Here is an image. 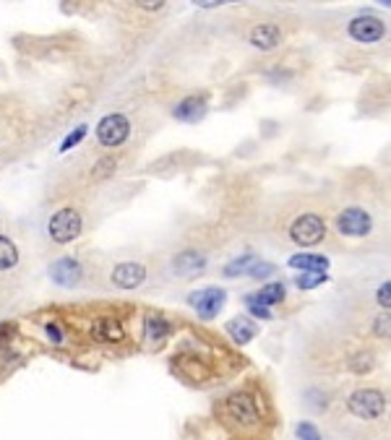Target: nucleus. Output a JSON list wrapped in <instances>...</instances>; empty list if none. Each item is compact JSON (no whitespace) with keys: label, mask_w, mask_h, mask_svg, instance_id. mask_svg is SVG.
Returning <instances> with one entry per match:
<instances>
[{"label":"nucleus","mask_w":391,"mask_h":440,"mask_svg":"<svg viewBox=\"0 0 391 440\" xmlns=\"http://www.w3.org/2000/svg\"><path fill=\"white\" fill-rule=\"evenodd\" d=\"M347 409L357 417V419H379L386 409V399L383 393L376 388H357L355 393H350L347 399Z\"/></svg>","instance_id":"1"},{"label":"nucleus","mask_w":391,"mask_h":440,"mask_svg":"<svg viewBox=\"0 0 391 440\" xmlns=\"http://www.w3.org/2000/svg\"><path fill=\"white\" fill-rule=\"evenodd\" d=\"M81 214L76 211V209H60L58 214H52L48 224V232L52 242H58V245H66V242H73V240L81 235Z\"/></svg>","instance_id":"2"},{"label":"nucleus","mask_w":391,"mask_h":440,"mask_svg":"<svg viewBox=\"0 0 391 440\" xmlns=\"http://www.w3.org/2000/svg\"><path fill=\"white\" fill-rule=\"evenodd\" d=\"M323 235H326V224H323V219L319 214L297 216L292 227H290V238L295 240L297 245H303V248H310V245L321 242Z\"/></svg>","instance_id":"3"},{"label":"nucleus","mask_w":391,"mask_h":440,"mask_svg":"<svg viewBox=\"0 0 391 440\" xmlns=\"http://www.w3.org/2000/svg\"><path fill=\"white\" fill-rule=\"evenodd\" d=\"M130 133V123L126 115H120V112H112V115H107V118L99 120V125H97V138L99 143H105V146H120V143L128 138Z\"/></svg>","instance_id":"4"},{"label":"nucleus","mask_w":391,"mask_h":440,"mask_svg":"<svg viewBox=\"0 0 391 440\" xmlns=\"http://www.w3.org/2000/svg\"><path fill=\"white\" fill-rule=\"evenodd\" d=\"M188 305L199 313V318L212 321L214 315L225 308V292H222V289H217V286H206V289H199V292H193V295H190Z\"/></svg>","instance_id":"5"},{"label":"nucleus","mask_w":391,"mask_h":440,"mask_svg":"<svg viewBox=\"0 0 391 440\" xmlns=\"http://www.w3.org/2000/svg\"><path fill=\"white\" fill-rule=\"evenodd\" d=\"M370 227H373V219L365 209H344L342 214L337 216V229L347 238H365Z\"/></svg>","instance_id":"6"},{"label":"nucleus","mask_w":391,"mask_h":440,"mask_svg":"<svg viewBox=\"0 0 391 440\" xmlns=\"http://www.w3.org/2000/svg\"><path fill=\"white\" fill-rule=\"evenodd\" d=\"M347 32H350V36H352L355 42L370 45V42H379L381 36L386 34V26H383V21L376 19V16H357V19L350 21Z\"/></svg>","instance_id":"7"},{"label":"nucleus","mask_w":391,"mask_h":440,"mask_svg":"<svg viewBox=\"0 0 391 440\" xmlns=\"http://www.w3.org/2000/svg\"><path fill=\"white\" fill-rule=\"evenodd\" d=\"M227 412L230 417L240 422V425H253L259 422V409H256V401L250 399L248 393H235L227 399Z\"/></svg>","instance_id":"8"},{"label":"nucleus","mask_w":391,"mask_h":440,"mask_svg":"<svg viewBox=\"0 0 391 440\" xmlns=\"http://www.w3.org/2000/svg\"><path fill=\"white\" fill-rule=\"evenodd\" d=\"M50 276H52V282L58 286H76L81 282V263L73 261V258H58V261L50 266Z\"/></svg>","instance_id":"9"},{"label":"nucleus","mask_w":391,"mask_h":440,"mask_svg":"<svg viewBox=\"0 0 391 440\" xmlns=\"http://www.w3.org/2000/svg\"><path fill=\"white\" fill-rule=\"evenodd\" d=\"M143 279H146V269L141 263H120L112 269V282L120 289H136L143 284Z\"/></svg>","instance_id":"10"},{"label":"nucleus","mask_w":391,"mask_h":440,"mask_svg":"<svg viewBox=\"0 0 391 440\" xmlns=\"http://www.w3.org/2000/svg\"><path fill=\"white\" fill-rule=\"evenodd\" d=\"M172 115L180 123H199L206 115V99L203 96H188V99H183L178 107L172 109Z\"/></svg>","instance_id":"11"},{"label":"nucleus","mask_w":391,"mask_h":440,"mask_svg":"<svg viewBox=\"0 0 391 440\" xmlns=\"http://www.w3.org/2000/svg\"><path fill=\"white\" fill-rule=\"evenodd\" d=\"M206 269V258L203 255H199V253H180V255H175L172 258V271L180 276H186V279H190V276H196L199 271H203Z\"/></svg>","instance_id":"12"},{"label":"nucleus","mask_w":391,"mask_h":440,"mask_svg":"<svg viewBox=\"0 0 391 440\" xmlns=\"http://www.w3.org/2000/svg\"><path fill=\"white\" fill-rule=\"evenodd\" d=\"M290 269H300V271H305V274H326L329 258H326V255H319V253H300V255H292V258H290Z\"/></svg>","instance_id":"13"},{"label":"nucleus","mask_w":391,"mask_h":440,"mask_svg":"<svg viewBox=\"0 0 391 440\" xmlns=\"http://www.w3.org/2000/svg\"><path fill=\"white\" fill-rule=\"evenodd\" d=\"M92 336H94L97 342H120V339H123V326H120L118 318L102 315V318H97L94 326H92Z\"/></svg>","instance_id":"14"},{"label":"nucleus","mask_w":391,"mask_h":440,"mask_svg":"<svg viewBox=\"0 0 391 440\" xmlns=\"http://www.w3.org/2000/svg\"><path fill=\"white\" fill-rule=\"evenodd\" d=\"M250 45L259 50H274L279 45V29L274 24H259L250 32Z\"/></svg>","instance_id":"15"},{"label":"nucleus","mask_w":391,"mask_h":440,"mask_svg":"<svg viewBox=\"0 0 391 440\" xmlns=\"http://www.w3.org/2000/svg\"><path fill=\"white\" fill-rule=\"evenodd\" d=\"M225 331L230 333V339L237 344H248L250 339L256 336V323H250L248 318H232L225 326Z\"/></svg>","instance_id":"16"},{"label":"nucleus","mask_w":391,"mask_h":440,"mask_svg":"<svg viewBox=\"0 0 391 440\" xmlns=\"http://www.w3.org/2000/svg\"><path fill=\"white\" fill-rule=\"evenodd\" d=\"M248 300L259 302V305H263V308L277 305V302H282V300H285V284H279V282L266 284L263 289H261V292H256V295H248Z\"/></svg>","instance_id":"17"},{"label":"nucleus","mask_w":391,"mask_h":440,"mask_svg":"<svg viewBox=\"0 0 391 440\" xmlns=\"http://www.w3.org/2000/svg\"><path fill=\"white\" fill-rule=\"evenodd\" d=\"M170 331L172 328H170L167 318H162V315H149L146 323H143V333H146L149 342H162V339L170 336Z\"/></svg>","instance_id":"18"},{"label":"nucleus","mask_w":391,"mask_h":440,"mask_svg":"<svg viewBox=\"0 0 391 440\" xmlns=\"http://www.w3.org/2000/svg\"><path fill=\"white\" fill-rule=\"evenodd\" d=\"M19 263V250L13 245V240L0 235V271H8Z\"/></svg>","instance_id":"19"},{"label":"nucleus","mask_w":391,"mask_h":440,"mask_svg":"<svg viewBox=\"0 0 391 440\" xmlns=\"http://www.w3.org/2000/svg\"><path fill=\"white\" fill-rule=\"evenodd\" d=\"M256 263V255H240V258H235L232 263H227L225 266V276H240V274H248V269Z\"/></svg>","instance_id":"20"},{"label":"nucleus","mask_w":391,"mask_h":440,"mask_svg":"<svg viewBox=\"0 0 391 440\" xmlns=\"http://www.w3.org/2000/svg\"><path fill=\"white\" fill-rule=\"evenodd\" d=\"M115 167H118V162H115V156H105V159H99L94 167H92V178L94 180H102L107 178L110 172H115Z\"/></svg>","instance_id":"21"},{"label":"nucleus","mask_w":391,"mask_h":440,"mask_svg":"<svg viewBox=\"0 0 391 440\" xmlns=\"http://www.w3.org/2000/svg\"><path fill=\"white\" fill-rule=\"evenodd\" d=\"M329 276L326 274H303L295 279V284L300 286V289H316L319 284H323Z\"/></svg>","instance_id":"22"},{"label":"nucleus","mask_w":391,"mask_h":440,"mask_svg":"<svg viewBox=\"0 0 391 440\" xmlns=\"http://www.w3.org/2000/svg\"><path fill=\"white\" fill-rule=\"evenodd\" d=\"M370 368H373V355L370 352H360L355 359H350V370H355V373H368Z\"/></svg>","instance_id":"23"},{"label":"nucleus","mask_w":391,"mask_h":440,"mask_svg":"<svg viewBox=\"0 0 391 440\" xmlns=\"http://www.w3.org/2000/svg\"><path fill=\"white\" fill-rule=\"evenodd\" d=\"M297 438L300 440H321V432L316 425H310V422H300L297 425Z\"/></svg>","instance_id":"24"},{"label":"nucleus","mask_w":391,"mask_h":440,"mask_svg":"<svg viewBox=\"0 0 391 440\" xmlns=\"http://www.w3.org/2000/svg\"><path fill=\"white\" fill-rule=\"evenodd\" d=\"M245 305H248V310H250V315H253V318H261V321H269V318H272L269 308H263V305H259V302H253V300L245 297Z\"/></svg>","instance_id":"25"},{"label":"nucleus","mask_w":391,"mask_h":440,"mask_svg":"<svg viewBox=\"0 0 391 440\" xmlns=\"http://www.w3.org/2000/svg\"><path fill=\"white\" fill-rule=\"evenodd\" d=\"M274 274V266L272 263H253L248 269V274L245 276H253V279H261V276H269Z\"/></svg>","instance_id":"26"},{"label":"nucleus","mask_w":391,"mask_h":440,"mask_svg":"<svg viewBox=\"0 0 391 440\" xmlns=\"http://www.w3.org/2000/svg\"><path fill=\"white\" fill-rule=\"evenodd\" d=\"M83 136H86V125H79V128H76V133H71V136H68V138L63 141V146H60V151H68L71 146H76V143L81 141Z\"/></svg>","instance_id":"27"},{"label":"nucleus","mask_w":391,"mask_h":440,"mask_svg":"<svg viewBox=\"0 0 391 440\" xmlns=\"http://www.w3.org/2000/svg\"><path fill=\"white\" fill-rule=\"evenodd\" d=\"M379 305H381V308L389 310V305H391V282H383V284L379 286Z\"/></svg>","instance_id":"28"},{"label":"nucleus","mask_w":391,"mask_h":440,"mask_svg":"<svg viewBox=\"0 0 391 440\" xmlns=\"http://www.w3.org/2000/svg\"><path fill=\"white\" fill-rule=\"evenodd\" d=\"M45 331H48L52 344H63V331H60L58 323H48V326H45Z\"/></svg>","instance_id":"29"},{"label":"nucleus","mask_w":391,"mask_h":440,"mask_svg":"<svg viewBox=\"0 0 391 440\" xmlns=\"http://www.w3.org/2000/svg\"><path fill=\"white\" fill-rule=\"evenodd\" d=\"M376 333H379V336H389V313L381 315L379 321H376Z\"/></svg>","instance_id":"30"},{"label":"nucleus","mask_w":391,"mask_h":440,"mask_svg":"<svg viewBox=\"0 0 391 440\" xmlns=\"http://www.w3.org/2000/svg\"><path fill=\"white\" fill-rule=\"evenodd\" d=\"M136 6H139V8H146V11H159L165 3H136Z\"/></svg>","instance_id":"31"}]
</instances>
